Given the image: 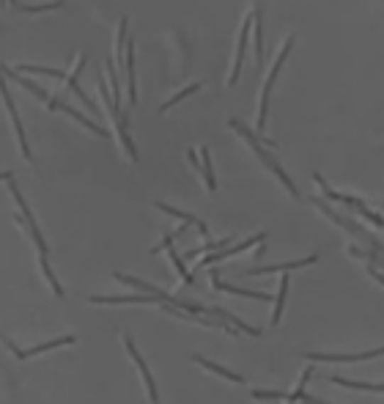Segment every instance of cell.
Wrapping results in <instances>:
<instances>
[{"label": "cell", "instance_id": "obj_1", "mask_svg": "<svg viewBox=\"0 0 384 404\" xmlns=\"http://www.w3.org/2000/svg\"><path fill=\"white\" fill-rule=\"evenodd\" d=\"M228 124H231V129H234V132H239V135H242L244 141H247V146H250V151H253V154H256V157L261 160L263 165H266V168H269V170H272V173H275V176H278V179H280V185H283L285 190L291 192V198H300V190H297V185H294V182H291V176H288V173H285V170L280 168V163H278V160H275V157H272L269 151L263 149V143H261V141H258V135H256L253 129L244 127V124H242V121H239V119H231Z\"/></svg>", "mask_w": 384, "mask_h": 404}, {"label": "cell", "instance_id": "obj_2", "mask_svg": "<svg viewBox=\"0 0 384 404\" xmlns=\"http://www.w3.org/2000/svg\"><path fill=\"white\" fill-rule=\"evenodd\" d=\"M291 47H294V36H288L280 47V53H278V58H275V64L269 69V75H266V83L261 88V102H258V119H256V124H258V132H261V143L263 146H275V143H269V141H263V127H266V107H269V94H272V85L278 80V75H280V69H283L285 58H288V53H291Z\"/></svg>", "mask_w": 384, "mask_h": 404}, {"label": "cell", "instance_id": "obj_3", "mask_svg": "<svg viewBox=\"0 0 384 404\" xmlns=\"http://www.w3.org/2000/svg\"><path fill=\"white\" fill-rule=\"evenodd\" d=\"M310 204H313L319 212L327 214L332 223H338V226H341V229H346L349 234H354L357 239H360V242H365L371 253H382V258H384V245H382V242H379V239H373V236L368 234L363 226H357L351 217H346V214H338L335 209H332V207H329V204H327V201H322V198H310Z\"/></svg>", "mask_w": 384, "mask_h": 404}, {"label": "cell", "instance_id": "obj_4", "mask_svg": "<svg viewBox=\"0 0 384 404\" xmlns=\"http://www.w3.org/2000/svg\"><path fill=\"white\" fill-rule=\"evenodd\" d=\"M0 99H3V105H6V113H9V119H11V127H14L17 143H20V154L25 157V160H28V163H33V154H31V146H28V138H25V129H22V121H20V113H17V105H14L11 94H9V85H6V77H3V72H0Z\"/></svg>", "mask_w": 384, "mask_h": 404}, {"label": "cell", "instance_id": "obj_5", "mask_svg": "<svg viewBox=\"0 0 384 404\" xmlns=\"http://www.w3.org/2000/svg\"><path fill=\"white\" fill-rule=\"evenodd\" d=\"M124 346H126V352H129V358L135 361V366H138V374H141L143 385H146V393H148V399H151V404H160V393H157V383H154V377H151V371H148V366H146V361H143V355L138 352V346H135V341H132V336H124Z\"/></svg>", "mask_w": 384, "mask_h": 404}, {"label": "cell", "instance_id": "obj_6", "mask_svg": "<svg viewBox=\"0 0 384 404\" xmlns=\"http://www.w3.org/2000/svg\"><path fill=\"white\" fill-rule=\"evenodd\" d=\"M0 341L9 346V352L17 358V361H28V358H36V355H41V352H50V349H58V346H69V344H75V336H61V339H53L47 341V344H36V346H31V349H17L11 341L6 339L3 333H0Z\"/></svg>", "mask_w": 384, "mask_h": 404}, {"label": "cell", "instance_id": "obj_7", "mask_svg": "<svg viewBox=\"0 0 384 404\" xmlns=\"http://www.w3.org/2000/svg\"><path fill=\"white\" fill-rule=\"evenodd\" d=\"M0 72H3V77H9V80H14L17 85H22L25 91H31V94H33V97H36L39 102H44V105H47V110H55V105H58V97H53L50 91H44V88H41V85H36L33 80L22 77V75H17V72H11L9 66L0 64Z\"/></svg>", "mask_w": 384, "mask_h": 404}, {"label": "cell", "instance_id": "obj_8", "mask_svg": "<svg viewBox=\"0 0 384 404\" xmlns=\"http://www.w3.org/2000/svg\"><path fill=\"white\" fill-rule=\"evenodd\" d=\"M110 119H113V127H116V135H119V143H121L124 154L132 163H138V149H135V141L129 135V110H121L119 116H110Z\"/></svg>", "mask_w": 384, "mask_h": 404}, {"label": "cell", "instance_id": "obj_9", "mask_svg": "<svg viewBox=\"0 0 384 404\" xmlns=\"http://www.w3.org/2000/svg\"><path fill=\"white\" fill-rule=\"evenodd\" d=\"M116 280H121L124 286H135V289H141L143 295H148V297H154V300H160L162 305H173V295H168L165 289H160V286H151V283H146V280H141V278H135V275H124V273H116Z\"/></svg>", "mask_w": 384, "mask_h": 404}, {"label": "cell", "instance_id": "obj_10", "mask_svg": "<svg viewBox=\"0 0 384 404\" xmlns=\"http://www.w3.org/2000/svg\"><path fill=\"white\" fill-rule=\"evenodd\" d=\"M263 239H266V234H253L250 239H244V242H236L234 248H225V251H217V253L212 256H203L201 261H198V267H212V264H217V261H223V258H228V256H236L242 253V251H247V248H253V245H263Z\"/></svg>", "mask_w": 384, "mask_h": 404}, {"label": "cell", "instance_id": "obj_11", "mask_svg": "<svg viewBox=\"0 0 384 404\" xmlns=\"http://www.w3.org/2000/svg\"><path fill=\"white\" fill-rule=\"evenodd\" d=\"M88 302H94V305H162L160 300L148 297V295H116V297L94 295V297H88Z\"/></svg>", "mask_w": 384, "mask_h": 404}, {"label": "cell", "instance_id": "obj_12", "mask_svg": "<svg viewBox=\"0 0 384 404\" xmlns=\"http://www.w3.org/2000/svg\"><path fill=\"white\" fill-rule=\"evenodd\" d=\"M376 355H384V346L379 349H368L360 355H324V352H305V358L313 363H357V361H371Z\"/></svg>", "mask_w": 384, "mask_h": 404}, {"label": "cell", "instance_id": "obj_13", "mask_svg": "<svg viewBox=\"0 0 384 404\" xmlns=\"http://www.w3.org/2000/svg\"><path fill=\"white\" fill-rule=\"evenodd\" d=\"M253 31V11L247 14V20L242 25V33H239V44H236V58H234V66H231V75H228V85H236L239 80V69H242L244 61V50H247V36Z\"/></svg>", "mask_w": 384, "mask_h": 404}, {"label": "cell", "instance_id": "obj_14", "mask_svg": "<svg viewBox=\"0 0 384 404\" xmlns=\"http://www.w3.org/2000/svg\"><path fill=\"white\" fill-rule=\"evenodd\" d=\"M319 256H305V258H297V261H283V264H266V267H253L247 270V275H269V273H288V270H300V267H307V264H316Z\"/></svg>", "mask_w": 384, "mask_h": 404}, {"label": "cell", "instance_id": "obj_15", "mask_svg": "<svg viewBox=\"0 0 384 404\" xmlns=\"http://www.w3.org/2000/svg\"><path fill=\"white\" fill-rule=\"evenodd\" d=\"M212 286H214V289H220V292H228V295H239V297H247V300H261V302L272 300L269 295H263V292L242 289V286H234V283H223V280H220V275H217V270L212 273Z\"/></svg>", "mask_w": 384, "mask_h": 404}, {"label": "cell", "instance_id": "obj_16", "mask_svg": "<svg viewBox=\"0 0 384 404\" xmlns=\"http://www.w3.org/2000/svg\"><path fill=\"white\" fill-rule=\"evenodd\" d=\"M124 58H126V85H129V107L138 102V85H135V42L129 39L124 47Z\"/></svg>", "mask_w": 384, "mask_h": 404}, {"label": "cell", "instance_id": "obj_17", "mask_svg": "<svg viewBox=\"0 0 384 404\" xmlns=\"http://www.w3.org/2000/svg\"><path fill=\"white\" fill-rule=\"evenodd\" d=\"M157 209L165 214H173V217H179V220H184L187 226H195L198 231H201V236L209 234V226L203 223V220H198L195 214H190V212H182V209H176V207H170V204H165V201H157Z\"/></svg>", "mask_w": 384, "mask_h": 404}, {"label": "cell", "instance_id": "obj_18", "mask_svg": "<svg viewBox=\"0 0 384 404\" xmlns=\"http://www.w3.org/2000/svg\"><path fill=\"white\" fill-rule=\"evenodd\" d=\"M55 110H61V113H66V116H72L77 124H82L85 129H91L94 135H99V138H107V129L99 127V124H97V121H91V119H85L80 110H75L72 105H66V102H58V105H55Z\"/></svg>", "mask_w": 384, "mask_h": 404}, {"label": "cell", "instance_id": "obj_19", "mask_svg": "<svg viewBox=\"0 0 384 404\" xmlns=\"http://www.w3.org/2000/svg\"><path fill=\"white\" fill-rule=\"evenodd\" d=\"M206 317H217V320H225L234 324V330H242V333H247V336H261V330L258 327H250L247 322H242L239 317H234V314H228V311H223V308H206Z\"/></svg>", "mask_w": 384, "mask_h": 404}, {"label": "cell", "instance_id": "obj_20", "mask_svg": "<svg viewBox=\"0 0 384 404\" xmlns=\"http://www.w3.org/2000/svg\"><path fill=\"white\" fill-rule=\"evenodd\" d=\"M82 66H85V55H77V61H75V69L69 72L66 83H69V88H72V91H75V94L80 97V102H85V107H88V110H97V105H94V102L88 99V94H85V91L80 88V83H77V77H80V69H82Z\"/></svg>", "mask_w": 384, "mask_h": 404}, {"label": "cell", "instance_id": "obj_21", "mask_svg": "<svg viewBox=\"0 0 384 404\" xmlns=\"http://www.w3.org/2000/svg\"><path fill=\"white\" fill-rule=\"evenodd\" d=\"M192 361L198 363V366H203V368H209V371H214L217 377H223V380H228V383H236V385H244V377L242 374H234V371H228L225 366H217V363L206 361L203 355H192Z\"/></svg>", "mask_w": 384, "mask_h": 404}, {"label": "cell", "instance_id": "obj_22", "mask_svg": "<svg viewBox=\"0 0 384 404\" xmlns=\"http://www.w3.org/2000/svg\"><path fill=\"white\" fill-rule=\"evenodd\" d=\"M17 75H22V77H25V75H47V77H58V80L66 77L63 69H50V66H33V64H20Z\"/></svg>", "mask_w": 384, "mask_h": 404}, {"label": "cell", "instance_id": "obj_23", "mask_svg": "<svg viewBox=\"0 0 384 404\" xmlns=\"http://www.w3.org/2000/svg\"><path fill=\"white\" fill-rule=\"evenodd\" d=\"M285 297H288V275L280 278V289H278V297H275V314H272V324H280V320H283Z\"/></svg>", "mask_w": 384, "mask_h": 404}, {"label": "cell", "instance_id": "obj_24", "mask_svg": "<svg viewBox=\"0 0 384 404\" xmlns=\"http://www.w3.org/2000/svg\"><path fill=\"white\" fill-rule=\"evenodd\" d=\"M261 9L253 6V39H256V64H261V55H263V36H261Z\"/></svg>", "mask_w": 384, "mask_h": 404}, {"label": "cell", "instance_id": "obj_25", "mask_svg": "<svg viewBox=\"0 0 384 404\" xmlns=\"http://www.w3.org/2000/svg\"><path fill=\"white\" fill-rule=\"evenodd\" d=\"M39 267L44 278H47V283H50V289H53V295L55 297H63V286L58 283V278H55V270L50 267V261H47V256H39Z\"/></svg>", "mask_w": 384, "mask_h": 404}, {"label": "cell", "instance_id": "obj_26", "mask_svg": "<svg viewBox=\"0 0 384 404\" xmlns=\"http://www.w3.org/2000/svg\"><path fill=\"white\" fill-rule=\"evenodd\" d=\"M234 242V236L228 234L225 239H220V242H206L203 248H195V251H190V253H184L182 258H195V256H201V253H206V251H212V253H217V251H225L228 245Z\"/></svg>", "mask_w": 384, "mask_h": 404}, {"label": "cell", "instance_id": "obj_27", "mask_svg": "<svg viewBox=\"0 0 384 404\" xmlns=\"http://www.w3.org/2000/svg\"><path fill=\"white\" fill-rule=\"evenodd\" d=\"M201 160H203V179H206V190L214 192L217 190V179H214V170H212V157H209V149H201Z\"/></svg>", "mask_w": 384, "mask_h": 404}, {"label": "cell", "instance_id": "obj_28", "mask_svg": "<svg viewBox=\"0 0 384 404\" xmlns=\"http://www.w3.org/2000/svg\"><path fill=\"white\" fill-rule=\"evenodd\" d=\"M168 256H170V261H173V267H176V273L182 275V280L187 283V286H192L195 280H192V275H190V270L184 267V258H182V253H176L173 248H168Z\"/></svg>", "mask_w": 384, "mask_h": 404}, {"label": "cell", "instance_id": "obj_29", "mask_svg": "<svg viewBox=\"0 0 384 404\" xmlns=\"http://www.w3.org/2000/svg\"><path fill=\"white\" fill-rule=\"evenodd\" d=\"M198 88H201V83H192V85H187V88H182V91H179L176 97H170L168 102H162V105H160V113H165V110H170V107H173V105H179L182 99H187L190 94H195Z\"/></svg>", "mask_w": 384, "mask_h": 404}, {"label": "cell", "instance_id": "obj_30", "mask_svg": "<svg viewBox=\"0 0 384 404\" xmlns=\"http://www.w3.org/2000/svg\"><path fill=\"white\" fill-rule=\"evenodd\" d=\"M335 385H344V388H357V391H373V393H384V385H368V383H354V380H344V377H332Z\"/></svg>", "mask_w": 384, "mask_h": 404}, {"label": "cell", "instance_id": "obj_31", "mask_svg": "<svg viewBox=\"0 0 384 404\" xmlns=\"http://www.w3.org/2000/svg\"><path fill=\"white\" fill-rule=\"evenodd\" d=\"M349 256H354V258H368V261H371V267H376V264H379V267H384L382 256L371 253V251H360L357 245H351V248H349Z\"/></svg>", "mask_w": 384, "mask_h": 404}, {"label": "cell", "instance_id": "obj_32", "mask_svg": "<svg viewBox=\"0 0 384 404\" xmlns=\"http://www.w3.org/2000/svg\"><path fill=\"white\" fill-rule=\"evenodd\" d=\"M14 9H20V11H28V14H39V11H55V9H63V3H41V6H28V3H17Z\"/></svg>", "mask_w": 384, "mask_h": 404}, {"label": "cell", "instance_id": "obj_33", "mask_svg": "<svg viewBox=\"0 0 384 404\" xmlns=\"http://www.w3.org/2000/svg\"><path fill=\"white\" fill-rule=\"evenodd\" d=\"M126 25H129V20L121 17V22H119V33H116V58H124V47H126Z\"/></svg>", "mask_w": 384, "mask_h": 404}, {"label": "cell", "instance_id": "obj_34", "mask_svg": "<svg viewBox=\"0 0 384 404\" xmlns=\"http://www.w3.org/2000/svg\"><path fill=\"white\" fill-rule=\"evenodd\" d=\"M253 399H288L283 391H253Z\"/></svg>", "mask_w": 384, "mask_h": 404}, {"label": "cell", "instance_id": "obj_35", "mask_svg": "<svg viewBox=\"0 0 384 404\" xmlns=\"http://www.w3.org/2000/svg\"><path fill=\"white\" fill-rule=\"evenodd\" d=\"M300 402H305V404H327V402H322V399H316V396H307V393H302V396H300Z\"/></svg>", "mask_w": 384, "mask_h": 404}, {"label": "cell", "instance_id": "obj_36", "mask_svg": "<svg viewBox=\"0 0 384 404\" xmlns=\"http://www.w3.org/2000/svg\"><path fill=\"white\" fill-rule=\"evenodd\" d=\"M368 273H371V275L376 278V280H379V283H382V286H384V275H382V273H379V270H376V267H368Z\"/></svg>", "mask_w": 384, "mask_h": 404}, {"label": "cell", "instance_id": "obj_37", "mask_svg": "<svg viewBox=\"0 0 384 404\" xmlns=\"http://www.w3.org/2000/svg\"><path fill=\"white\" fill-rule=\"evenodd\" d=\"M9 179H14V173H11V170H3V173H0V182H9Z\"/></svg>", "mask_w": 384, "mask_h": 404}]
</instances>
